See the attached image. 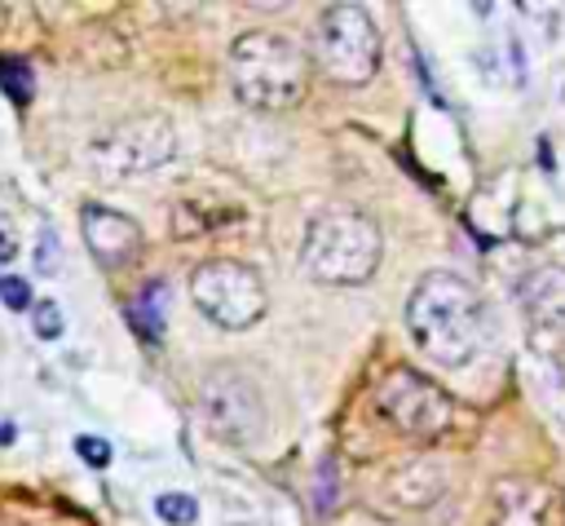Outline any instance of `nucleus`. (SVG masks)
Wrapping results in <instances>:
<instances>
[{
  "mask_svg": "<svg viewBox=\"0 0 565 526\" xmlns=\"http://www.w3.org/2000/svg\"><path fill=\"white\" fill-rule=\"evenodd\" d=\"M190 301L199 305L203 318H212L225 332L252 327L265 314V305H269L260 274L252 265L234 261V256H212V261L194 265V274H190Z\"/></svg>",
  "mask_w": 565,
  "mask_h": 526,
  "instance_id": "6e6552de",
  "label": "nucleus"
},
{
  "mask_svg": "<svg viewBox=\"0 0 565 526\" xmlns=\"http://www.w3.org/2000/svg\"><path fill=\"white\" fill-rule=\"evenodd\" d=\"M79 234H84L88 252L97 256V265H106V270H119L141 252V225L128 212H115L106 203H84Z\"/></svg>",
  "mask_w": 565,
  "mask_h": 526,
  "instance_id": "1a4fd4ad",
  "label": "nucleus"
},
{
  "mask_svg": "<svg viewBox=\"0 0 565 526\" xmlns=\"http://www.w3.org/2000/svg\"><path fill=\"white\" fill-rule=\"evenodd\" d=\"M177 155V128L168 115H132L88 146V164L102 181H128L163 168Z\"/></svg>",
  "mask_w": 565,
  "mask_h": 526,
  "instance_id": "0eeeda50",
  "label": "nucleus"
},
{
  "mask_svg": "<svg viewBox=\"0 0 565 526\" xmlns=\"http://www.w3.org/2000/svg\"><path fill=\"white\" fill-rule=\"evenodd\" d=\"M406 327L437 367H468L486 345V305L468 278L433 270L406 296Z\"/></svg>",
  "mask_w": 565,
  "mask_h": 526,
  "instance_id": "f257e3e1",
  "label": "nucleus"
},
{
  "mask_svg": "<svg viewBox=\"0 0 565 526\" xmlns=\"http://www.w3.org/2000/svg\"><path fill=\"white\" fill-rule=\"evenodd\" d=\"M371 402H375L380 420H384L393 433L411 438V442H433V438H441V433L450 429V420H455L450 393H446L441 385H433L428 376L411 371V367H388V371L375 380Z\"/></svg>",
  "mask_w": 565,
  "mask_h": 526,
  "instance_id": "423d86ee",
  "label": "nucleus"
},
{
  "mask_svg": "<svg viewBox=\"0 0 565 526\" xmlns=\"http://www.w3.org/2000/svg\"><path fill=\"white\" fill-rule=\"evenodd\" d=\"M199 415H203L207 433L230 446H252L269 420L256 376L234 362H216L199 376Z\"/></svg>",
  "mask_w": 565,
  "mask_h": 526,
  "instance_id": "39448f33",
  "label": "nucleus"
},
{
  "mask_svg": "<svg viewBox=\"0 0 565 526\" xmlns=\"http://www.w3.org/2000/svg\"><path fill=\"white\" fill-rule=\"evenodd\" d=\"M525 309L534 314V323L565 332V270L561 265H543L539 274L525 278Z\"/></svg>",
  "mask_w": 565,
  "mask_h": 526,
  "instance_id": "9b49d317",
  "label": "nucleus"
},
{
  "mask_svg": "<svg viewBox=\"0 0 565 526\" xmlns=\"http://www.w3.org/2000/svg\"><path fill=\"white\" fill-rule=\"evenodd\" d=\"M380 252H384V239L366 212L331 208L309 221L300 243V270L322 287H358L375 274Z\"/></svg>",
  "mask_w": 565,
  "mask_h": 526,
  "instance_id": "7ed1b4c3",
  "label": "nucleus"
},
{
  "mask_svg": "<svg viewBox=\"0 0 565 526\" xmlns=\"http://www.w3.org/2000/svg\"><path fill=\"white\" fill-rule=\"evenodd\" d=\"M384 44L362 4H327L313 27V66L331 84H366L380 71Z\"/></svg>",
  "mask_w": 565,
  "mask_h": 526,
  "instance_id": "20e7f679",
  "label": "nucleus"
},
{
  "mask_svg": "<svg viewBox=\"0 0 565 526\" xmlns=\"http://www.w3.org/2000/svg\"><path fill=\"white\" fill-rule=\"evenodd\" d=\"M552 491L534 477H503L494 486V517L490 526H547Z\"/></svg>",
  "mask_w": 565,
  "mask_h": 526,
  "instance_id": "9d476101",
  "label": "nucleus"
},
{
  "mask_svg": "<svg viewBox=\"0 0 565 526\" xmlns=\"http://www.w3.org/2000/svg\"><path fill=\"white\" fill-rule=\"evenodd\" d=\"M0 301H4V309H31V278L0 274Z\"/></svg>",
  "mask_w": 565,
  "mask_h": 526,
  "instance_id": "f3484780",
  "label": "nucleus"
},
{
  "mask_svg": "<svg viewBox=\"0 0 565 526\" xmlns=\"http://www.w3.org/2000/svg\"><path fill=\"white\" fill-rule=\"evenodd\" d=\"M340 504V482H335V460H322L318 482H313V508L318 513H335Z\"/></svg>",
  "mask_w": 565,
  "mask_h": 526,
  "instance_id": "dca6fc26",
  "label": "nucleus"
},
{
  "mask_svg": "<svg viewBox=\"0 0 565 526\" xmlns=\"http://www.w3.org/2000/svg\"><path fill=\"white\" fill-rule=\"evenodd\" d=\"M62 327H66V318H62V305L57 301H31V332L40 340H57Z\"/></svg>",
  "mask_w": 565,
  "mask_h": 526,
  "instance_id": "2eb2a0df",
  "label": "nucleus"
},
{
  "mask_svg": "<svg viewBox=\"0 0 565 526\" xmlns=\"http://www.w3.org/2000/svg\"><path fill=\"white\" fill-rule=\"evenodd\" d=\"M313 62L282 31H243L230 44V84L234 97L252 111H291L309 93Z\"/></svg>",
  "mask_w": 565,
  "mask_h": 526,
  "instance_id": "f03ea898",
  "label": "nucleus"
},
{
  "mask_svg": "<svg viewBox=\"0 0 565 526\" xmlns=\"http://www.w3.org/2000/svg\"><path fill=\"white\" fill-rule=\"evenodd\" d=\"M18 256V243H13V234L0 225V261H13Z\"/></svg>",
  "mask_w": 565,
  "mask_h": 526,
  "instance_id": "aec40b11",
  "label": "nucleus"
},
{
  "mask_svg": "<svg viewBox=\"0 0 565 526\" xmlns=\"http://www.w3.org/2000/svg\"><path fill=\"white\" fill-rule=\"evenodd\" d=\"M388 491H393L397 504L424 508V504L441 499V491H446V469H433V460H415V464H406V469L393 473Z\"/></svg>",
  "mask_w": 565,
  "mask_h": 526,
  "instance_id": "f8f14e48",
  "label": "nucleus"
},
{
  "mask_svg": "<svg viewBox=\"0 0 565 526\" xmlns=\"http://www.w3.org/2000/svg\"><path fill=\"white\" fill-rule=\"evenodd\" d=\"M57 261H62L57 230L44 221V225H40V248H35V270H40V274H49V270H57Z\"/></svg>",
  "mask_w": 565,
  "mask_h": 526,
  "instance_id": "a211bd4d",
  "label": "nucleus"
},
{
  "mask_svg": "<svg viewBox=\"0 0 565 526\" xmlns=\"http://www.w3.org/2000/svg\"><path fill=\"white\" fill-rule=\"evenodd\" d=\"M163 283H150L132 305H128V314H132V327L141 332V340H163Z\"/></svg>",
  "mask_w": 565,
  "mask_h": 526,
  "instance_id": "ddd939ff",
  "label": "nucleus"
},
{
  "mask_svg": "<svg viewBox=\"0 0 565 526\" xmlns=\"http://www.w3.org/2000/svg\"><path fill=\"white\" fill-rule=\"evenodd\" d=\"M154 513H159L168 526H194V522H199V504H194V495H185V491H163V495L154 499Z\"/></svg>",
  "mask_w": 565,
  "mask_h": 526,
  "instance_id": "4468645a",
  "label": "nucleus"
},
{
  "mask_svg": "<svg viewBox=\"0 0 565 526\" xmlns=\"http://www.w3.org/2000/svg\"><path fill=\"white\" fill-rule=\"evenodd\" d=\"M75 451H79L84 464H93V469H106V464H110V442H106V438H75Z\"/></svg>",
  "mask_w": 565,
  "mask_h": 526,
  "instance_id": "6ab92c4d",
  "label": "nucleus"
}]
</instances>
